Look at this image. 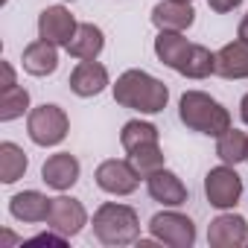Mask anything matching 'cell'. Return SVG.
Wrapping results in <instances>:
<instances>
[{
    "mask_svg": "<svg viewBox=\"0 0 248 248\" xmlns=\"http://www.w3.org/2000/svg\"><path fill=\"white\" fill-rule=\"evenodd\" d=\"M114 99L123 108H132L140 114H158L170 102V88L161 79L149 76L146 70H126L114 85Z\"/></svg>",
    "mask_w": 248,
    "mask_h": 248,
    "instance_id": "cell-1",
    "label": "cell"
},
{
    "mask_svg": "<svg viewBox=\"0 0 248 248\" xmlns=\"http://www.w3.org/2000/svg\"><path fill=\"white\" fill-rule=\"evenodd\" d=\"M178 117L187 129L199 132V135H210L219 138L231 129V114L222 102H216L210 93L202 91H187L178 102Z\"/></svg>",
    "mask_w": 248,
    "mask_h": 248,
    "instance_id": "cell-2",
    "label": "cell"
},
{
    "mask_svg": "<svg viewBox=\"0 0 248 248\" xmlns=\"http://www.w3.org/2000/svg\"><path fill=\"white\" fill-rule=\"evenodd\" d=\"M93 236L102 245H129L140 236V219L135 207L105 202L93 213Z\"/></svg>",
    "mask_w": 248,
    "mask_h": 248,
    "instance_id": "cell-3",
    "label": "cell"
},
{
    "mask_svg": "<svg viewBox=\"0 0 248 248\" xmlns=\"http://www.w3.org/2000/svg\"><path fill=\"white\" fill-rule=\"evenodd\" d=\"M67 129H70V120L59 105H38L30 111L27 132L35 146H59L67 138Z\"/></svg>",
    "mask_w": 248,
    "mask_h": 248,
    "instance_id": "cell-4",
    "label": "cell"
},
{
    "mask_svg": "<svg viewBox=\"0 0 248 248\" xmlns=\"http://www.w3.org/2000/svg\"><path fill=\"white\" fill-rule=\"evenodd\" d=\"M149 231L158 242L164 245H172V248H190L196 242V225L190 216L184 213H175V210H164V213H155L149 219Z\"/></svg>",
    "mask_w": 248,
    "mask_h": 248,
    "instance_id": "cell-5",
    "label": "cell"
},
{
    "mask_svg": "<svg viewBox=\"0 0 248 248\" xmlns=\"http://www.w3.org/2000/svg\"><path fill=\"white\" fill-rule=\"evenodd\" d=\"M204 193H207V202L219 210L236 207V202L242 196V178L231 170V164L216 167L204 175Z\"/></svg>",
    "mask_w": 248,
    "mask_h": 248,
    "instance_id": "cell-6",
    "label": "cell"
},
{
    "mask_svg": "<svg viewBox=\"0 0 248 248\" xmlns=\"http://www.w3.org/2000/svg\"><path fill=\"white\" fill-rule=\"evenodd\" d=\"M93 178H96V187L111 196H132L140 184V175L135 172V167L129 161H117V158L102 161Z\"/></svg>",
    "mask_w": 248,
    "mask_h": 248,
    "instance_id": "cell-7",
    "label": "cell"
},
{
    "mask_svg": "<svg viewBox=\"0 0 248 248\" xmlns=\"http://www.w3.org/2000/svg\"><path fill=\"white\" fill-rule=\"evenodd\" d=\"M85 225H88V213H85L82 202L67 199V196L53 199L50 216H47V228L50 231H59L62 236H76Z\"/></svg>",
    "mask_w": 248,
    "mask_h": 248,
    "instance_id": "cell-8",
    "label": "cell"
},
{
    "mask_svg": "<svg viewBox=\"0 0 248 248\" xmlns=\"http://www.w3.org/2000/svg\"><path fill=\"white\" fill-rule=\"evenodd\" d=\"M76 18L64 9V6H47L38 15V38L56 44V47H67L73 32H76Z\"/></svg>",
    "mask_w": 248,
    "mask_h": 248,
    "instance_id": "cell-9",
    "label": "cell"
},
{
    "mask_svg": "<svg viewBox=\"0 0 248 248\" xmlns=\"http://www.w3.org/2000/svg\"><path fill=\"white\" fill-rule=\"evenodd\" d=\"M248 239V222L239 213H222L207 228V242L213 248H239Z\"/></svg>",
    "mask_w": 248,
    "mask_h": 248,
    "instance_id": "cell-10",
    "label": "cell"
},
{
    "mask_svg": "<svg viewBox=\"0 0 248 248\" xmlns=\"http://www.w3.org/2000/svg\"><path fill=\"white\" fill-rule=\"evenodd\" d=\"M41 181L59 193L70 190L76 181H79V161L70 155V152H56L44 161L41 167Z\"/></svg>",
    "mask_w": 248,
    "mask_h": 248,
    "instance_id": "cell-11",
    "label": "cell"
},
{
    "mask_svg": "<svg viewBox=\"0 0 248 248\" xmlns=\"http://www.w3.org/2000/svg\"><path fill=\"white\" fill-rule=\"evenodd\" d=\"M67 85H70V91H73L76 96H96V93H102L105 85H108V70H105L99 62H93V59L79 62V64L73 67Z\"/></svg>",
    "mask_w": 248,
    "mask_h": 248,
    "instance_id": "cell-12",
    "label": "cell"
},
{
    "mask_svg": "<svg viewBox=\"0 0 248 248\" xmlns=\"http://www.w3.org/2000/svg\"><path fill=\"white\" fill-rule=\"evenodd\" d=\"M190 50H193V44H190L181 32L161 30V32H158V38H155V56H158L167 67H172L175 73H181V70H184Z\"/></svg>",
    "mask_w": 248,
    "mask_h": 248,
    "instance_id": "cell-13",
    "label": "cell"
},
{
    "mask_svg": "<svg viewBox=\"0 0 248 248\" xmlns=\"http://www.w3.org/2000/svg\"><path fill=\"white\" fill-rule=\"evenodd\" d=\"M146 187H149V196L161 204H170V207H178L187 202V187L181 184V178L170 170H158L146 178Z\"/></svg>",
    "mask_w": 248,
    "mask_h": 248,
    "instance_id": "cell-14",
    "label": "cell"
},
{
    "mask_svg": "<svg viewBox=\"0 0 248 248\" xmlns=\"http://www.w3.org/2000/svg\"><path fill=\"white\" fill-rule=\"evenodd\" d=\"M50 204H53V199H47L44 193L24 190V193H18V196L9 199V213L15 219H21V222H47Z\"/></svg>",
    "mask_w": 248,
    "mask_h": 248,
    "instance_id": "cell-15",
    "label": "cell"
},
{
    "mask_svg": "<svg viewBox=\"0 0 248 248\" xmlns=\"http://www.w3.org/2000/svg\"><path fill=\"white\" fill-rule=\"evenodd\" d=\"M196 12L190 3H178V0H164L152 9V24L158 30H170V32H181L187 27H193Z\"/></svg>",
    "mask_w": 248,
    "mask_h": 248,
    "instance_id": "cell-16",
    "label": "cell"
},
{
    "mask_svg": "<svg viewBox=\"0 0 248 248\" xmlns=\"http://www.w3.org/2000/svg\"><path fill=\"white\" fill-rule=\"evenodd\" d=\"M216 73L222 79H248V44L231 41L216 53Z\"/></svg>",
    "mask_w": 248,
    "mask_h": 248,
    "instance_id": "cell-17",
    "label": "cell"
},
{
    "mask_svg": "<svg viewBox=\"0 0 248 248\" xmlns=\"http://www.w3.org/2000/svg\"><path fill=\"white\" fill-rule=\"evenodd\" d=\"M21 62H24V70H27L30 76H50V73L59 67V50H56V44L38 38V41H32V44L24 50Z\"/></svg>",
    "mask_w": 248,
    "mask_h": 248,
    "instance_id": "cell-18",
    "label": "cell"
},
{
    "mask_svg": "<svg viewBox=\"0 0 248 248\" xmlns=\"http://www.w3.org/2000/svg\"><path fill=\"white\" fill-rule=\"evenodd\" d=\"M102 47H105L102 30L93 27V24H79L73 38H70V44H67V53L73 59H79V62H88V59H96L102 53Z\"/></svg>",
    "mask_w": 248,
    "mask_h": 248,
    "instance_id": "cell-19",
    "label": "cell"
},
{
    "mask_svg": "<svg viewBox=\"0 0 248 248\" xmlns=\"http://www.w3.org/2000/svg\"><path fill=\"white\" fill-rule=\"evenodd\" d=\"M27 167H30V161H27V155L18 143H12V140L0 143V181L15 184L18 178H24Z\"/></svg>",
    "mask_w": 248,
    "mask_h": 248,
    "instance_id": "cell-20",
    "label": "cell"
},
{
    "mask_svg": "<svg viewBox=\"0 0 248 248\" xmlns=\"http://www.w3.org/2000/svg\"><path fill=\"white\" fill-rule=\"evenodd\" d=\"M216 155H219L225 164H231V167L248 161V135L239 132V129H228V132L219 135V140H216Z\"/></svg>",
    "mask_w": 248,
    "mask_h": 248,
    "instance_id": "cell-21",
    "label": "cell"
},
{
    "mask_svg": "<svg viewBox=\"0 0 248 248\" xmlns=\"http://www.w3.org/2000/svg\"><path fill=\"white\" fill-rule=\"evenodd\" d=\"M129 164L135 167V172L140 178H149L152 172L164 170V152L158 143H146V146H138L129 152Z\"/></svg>",
    "mask_w": 248,
    "mask_h": 248,
    "instance_id": "cell-22",
    "label": "cell"
},
{
    "mask_svg": "<svg viewBox=\"0 0 248 248\" xmlns=\"http://www.w3.org/2000/svg\"><path fill=\"white\" fill-rule=\"evenodd\" d=\"M120 143L126 152H132L138 146H146V143H158V129L152 123H143V120H129L120 132Z\"/></svg>",
    "mask_w": 248,
    "mask_h": 248,
    "instance_id": "cell-23",
    "label": "cell"
},
{
    "mask_svg": "<svg viewBox=\"0 0 248 248\" xmlns=\"http://www.w3.org/2000/svg\"><path fill=\"white\" fill-rule=\"evenodd\" d=\"M27 108H30V91L27 88L15 85V88L0 91V120H3V123L24 117Z\"/></svg>",
    "mask_w": 248,
    "mask_h": 248,
    "instance_id": "cell-24",
    "label": "cell"
},
{
    "mask_svg": "<svg viewBox=\"0 0 248 248\" xmlns=\"http://www.w3.org/2000/svg\"><path fill=\"white\" fill-rule=\"evenodd\" d=\"M210 73H216V53H210V50L202 47V44H193V50H190V56H187V64H184V70H181V76L204 79V76H210Z\"/></svg>",
    "mask_w": 248,
    "mask_h": 248,
    "instance_id": "cell-25",
    "label": "cell"
},
{
    "mask_svg": "<svg viewBox=\"0 0 248 248\" xmlns=\"http://www.w3.org/2000/svg\"><path fill=\"white\" fill-rule=\"evenodd\" d=\"M239 3H242V0H207V6H210L213 12H219V15H225V12H233Z\"/></svg>",
    "mask_w": 248,
    "mask_h": 248,
    "instance_id": "cell-26",
    "label": "cell"
},
{
    "mask_svg": "<svg viewBox=\"0 0 248 248\" xmlns=\"http://www.w3.org/2000/svg\"><path fill=\"white\" fill-rule=\"evenodd\" d=\"M0 70H3V85H0V91L15 88V70H12V64H9V62H3V64H0Z\"/></svg>",
    "mask_w": 248,
    "mask_h": 248,
    "instance_id": "cell-27",
    "label": "cell"
},
{
    "mask_svg": "<svg viewBox=\"0 0 248 248\" xmlns=\"http://www.w3.org/2000/svg\"><path fill=\"white\" fill-rule=\"evenodd\" d=\"M236 35H239V41H245V44H248V15L239 21V32H236Z\"/></svg>",
    "mask_w": 248,
    "mask_h": 248,
    "instance_id": "cell-28",
    "label": "cell"
},
{
    "mask_svg": "<svg viewBox=\"0 0 248 248\" xmlns=\"http://www.w3.org/2000/svg\"><path fill=\"white\" fill-rule=\"evenodd\" d=\"M239 117H242V123L248 126V93L242 96V102H239Z\"/></svg>",
    "mask_w": 248,
    "mask_h": 248,
    "instance_id": "cell-29",
    "label": "cell"
},
{
    "mask_svg": "<svg viewBox=\"0 0 248 248\" xmlns=\"http://www.w3.org/2000/svg\"><path fill=\"white\" fill-rule=\"evenodd\" d=\"M178 3H193V0H178Z\"/></svg>",
    "mask_w": 248,
    "mask_h": 248,
    "instance_id": "cell-30",
    "label": "cell"
}]
</instances>
